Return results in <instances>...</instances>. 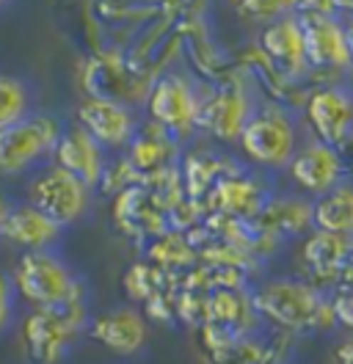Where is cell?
<instances>
[{"mask_svg":"<svg viewBox=\"0 0 353 364\" xmlns=\"http://www.w3.org/2000/svg\"><path fill=\"white\" fill-rule=\"evenodd\" d=\"M331 362L334 364H353V334L345 331V337L331 348Z\"/></svg>","mask_w":353,"mask_h":364,"instance_id":"obj_36","label":"cell"},{"mask_svg":"<svg viewBox=\"0 0 353 364\" xmlns=\"http://www.w3.org/2000/svg\"><path fill=\"white\" fill-rule=\"evenodd\" d=\"M141 177L135 174V168L130 166V160L125 158V155H119V158H110L108 166H105V174H102V180L97 185V191L102 193V196H119L122 191H127L132 185H138Z\"/></svg>","mask_w":353,"mask_h":364,"instance_id":"obj_31","label":"cell"},{"mask_svg":"<svg viewBox=\"0 0 353 364\" xmlns=\"http://www.w3.org/2000/svg\"><path fill=\"white\" fill-rule=\"evenodd\" d=\"M248 296L260 320L282 334H329L337 328L331 296L320 293L298 276L263 279L248 290Z\"/></svg>","mask_w":353,"mask_h":364,"instance_id":"obj_1","label":"cell"},{"mask_svg":"<svg viewBox=\"0 0 353 364\" xmlns=\"http://www.w3.org/2000/svg\"><path fill=\"white\" fill-rule=\"evenodd\" d=\"M147 259L169 273H185L199 265V249L188 237V232L166 229L163 235L147 243Z\"/></svg>","mask_w":353,"mask_h":364,"instance_id":"obj_26","label":"cell"},{"mask_svg":"<svg viewBox=\"0 0 353 364\" xmlns=\"http://www.w3.org/2000/svg\"><path fill=\"white\" fill-rule=\"evenodd\" d=\"M251 224L276 243L304 237L312 232V202L304 196H270Z\"/></svg>","mask_w":353,"mask_h":364,"instance_id":"obj_22","label":"cell"},{"mask_svg":"<svg viewBox=\"0 0 353 364\" xmlns=\"http://www.w3.org/2000/svg\"><path fill=\"white\" fill-rule=\"evenodd\" d=\"M268 199H270L268 185L260 177H251L241 168V171L223 177L213 188V193L204 202V210L235 218V221H254L263 213Z\"/></svg>","mask_w":353,"mask_h":364,"instance_id":"obj_16","label":"cell"},{"mask_svg":"<svg viewBox=\"0 0 353 364\" xmlns=\"http://www.w3.org/2000/svg\"><path fill=\"white\" fill-rule=\"evenodd\" d=\"M9 207H11V202L0 193V224H3V218H6V213H9Z\"/></svg>","mask_w":353,"mask_h":364,"instance_id":"obj_39","label":"cell"},{"mask_svg":"<svg viewBox=\"0 0 353 364\" xmlns=\"http://www.w3.org/2000/svg\"><path fill=\"white\" fill-rule=\"evenodd\" d=\"M287 177L298 188V193L315 199L329 193L339 182H345L334 146L320 141H307L298 146V152L287 163Z\"/></svg>","mask_w":353,"mask_h":364,"instance_id":"obj_15","label":"cell"},{"mask_svg":"<svg viewBox=\"0 0 353 364\" xmlns=\"http://www.w3.org/2000/svg\"><path fill=\"white\" fill-rule=\"evenodd\" d=\"M334 152H337V160H339V168H342L345 180L353 182V130L334 144Z\"/></svg>","mask_w":353,"mask_h":364,"instance_id":"obj_34","label":"cell"},{"mask_svg":"<svg viewBox=\"0 0 353 364\" xmlns=\"http://www.w3.org/2000/svg\"><path fill=\"white\" fill-rule=\"evenodd\" d=\"M298 124L290 108L279 102L260 105L238 138V149L251 166L265 171L287 168V163L298 152Z\"/></svg>","mask_w":353,"mask_h":364,"instance_id":"obj_4","label":"cell"},{"mask_svg":"<svg viewBox=\"0 0 353 364\" xmlns=\"http://www.w3.org/2000/svg\"><path fill=\"white\" fill-rule=\"evenodd\" d=\"M122 287H125V296L130 304L144 306L147 301H152L154 296H160L166 290H179V273H169L152 265L149 259H141V262H132L125 271Z\"/></svg>","mask_w":353,"mask_h":364,"instance_id":"obj_27","label":"cell"},{"mask_svg":"<svg viewBox=\"0 0 353 364\" xmlns=\"http://www.w3.org/2000/svg\"><path fill=\"white\" fill-rule=\"evenodd\" d=\"M254 111V100L241 83H223L210 91H201L199 133L218 144H238L243 127L248 124Z\"/></svg>","mask_w":353,"mask_h":364,"instance_id":"obj_8","label":"cell"},{"mask_svg":"<svg viewBox=\"0 0 353 364\" xmlns=\"http://www.w3.org/2000/svg\"><path fill=\"white\" fill-rule=\"evenodd\" d=\"M295 17L304 33L309 72L326 77L323 83H334L331 80L334 75H342L351 69L345 23H339L337 17H323V14H295Z\"/></svg>","mask_w":353,"mask_h":364,"instance_id":"obj_10","label":"cell"},{"mask_svg":"<svg viewBox=\"0 0 353 364\" xmlns=\"http://www.w3.org/2000/svg\"><path fill=\"white\" fill-rule=\"evenodd\" d=\"M337 14H348V20H353V0H337Z\"/></svg>","mask_w":353,"mask_h":364,"instance_id":"obj_38","label":"cell"},{"mask_svg":"<svg viewBox=\"0 0 353 364\" xmlns=\"http://www.w3.org/2000/svg\"><path fill=\"white\" fill-rule=\"evenodd\" d=\"M149 320L138 306H113L88 320V340L119 359L141 356L149 345Z\"/></svg>","mask_w":353,"mask_h":364,"instance_id":"obj_9","label":"cell"},{"mask_svg":"<svg viewBox=\"0 0 353 364\" xmlns=\"http://www.w3.org/2000/svg\"><path fill=\"white\" fill-rule=\"evenodd\" d=\"M176 320L191 326V328H204L210 323V296L196 293V290H179L176 296Z\"/></svg>","mask_w":353,"mask_h":364,"instance_id":"obj_30","label":"cell"},{"mask_svg":"<svg viewBox=\"0 0 353 364\" xmlns=\"http://www.w3.org/2000/svg\"><path fill=\"white\" fill-rule=\"evenodd\" d=\"M83 91L86 97H105V100H119L125 105H130L132 97L127 86L135 83L132 67H127L119 55L113 53H97L94 58H88L83 64Z\"/></svg>","mask_w":353,"mask_h":364,"instance_id":"obj_23","label":"cell"},{"mask_svg":"<svg viewBox=\"0 0 353 364\" xmlns=\"http://www.w3.org/2000/svg\"><path fill=\"white\" fill-rule=\"evenodd\" d=\"M348 262L353 265V237H351V259H348Z\"/></svg>","mask_w":353,"mask_h":364,"instance_id":"obj_40","label":"cell"},{"mask_svg":"<svg viewBox=\"0 0 353 364\" xmlns=\"http://www.w3.org/2000/svg\"><path fill=\"white\" fill-rule=\"evenodd\" d=\"M348 259H351V237L312 229L301 237V246H298V271H301L298 279L331 296L334 282L339 271L348 265Z\"/></svg>","mask_w":353,"mask_h":364,"instance_id":"obj_13","label":"cell"},{"mask_svg":"<svg viewBox=\"0 0 353 364\" xmlns=\"http://www.w3.org/2000/svg\"><path fill=\"white\" fill-rule=\"evenodd\" d=\"M241 20L248 23H276L287 14H295V0H232Z\"/></svg>","mask_w":353,"mask_h":364,"instance_id":"obj_29","label":"cell"},{"mask_svg":"<svg viewBox=\"0 0 353 364\" xmlns=\"http://www.w3.org/2000/svg\"><path fill=\"white\" fill-rule=\"evenodd\" d=\"M331 306H334V320L337 328L351 331L353 334V290H342L331 296Z\"/></svg>","mask_w":353,"mask_h":364,"instance_id":"obj_33","label":"cell"},{"mask_svg":"<svg viewBox=\"0 0 353 364\" xmlns=\"http://www.w3.org/2000/svg\"><path fill=\"white\" fill-rule=\"evenodd\" d=\"M75 124L86 130L105 152L110 149H127L132 136L138 133V116L132 105L105 97H83L75 108Z\"/></svg>","mask_w":353,"mask_h":364,"instance_id":"obj_11","label":"cell"},{"mask_svg":"<svg viewBox=\"0 0 353 364\" xmlns=\"http://www.w3.org/2000/svg\"><path fill=\"white\" fill-rule=\"evenodd\" d=\"M257 45L268 55V61L279 69L285 77H304L309 75L307 47H304V33L295 14H287L276 23H268L257 39Z\"/></svg>","mask_w":353,"mask_h":364,"instance_id":"obj_19","label":"cell"},{"mask_svg":"<svg viewBox=\"0 0 353 364\" xmlns=\"http://www.w3.org/2000/svg\"><path fill=\"white\" fill-rule=\"evenodd\" d=\"M241 171V166H235L229 158L218 155L210 146H199L191 149L185 158L179 160V177H182V191L191 202L204 205L207 196L213 193V188L218 185L223 177Z\"/></svg>","mask_w":353,"mask_h":364,"instance_id":"obj_20","label":"cell"},{"mask_svg":"<svg viewBox=\"0 0 353 364\" xmlns=\"http://www.w3.org/2000/svg\"><path fill=\"white\" fill-rule=\"evenodd\" d=\"M312 229L353 237V182H339L329 193L312 199Z\"/></svg>","mask_w":353,"mask_h":364,"instance_id":"obj_25","label":"cell"},{"mask_svg":"<svg viewBox=\"0 0 353 364\" xmlns=\"http://www.w3.org/2000/svg\"><path fill=\"white\" fill-rule=\"evenodd\" d=\"M125 158L130 160L135 174L141 180H147V177H152L157 171H166V168H172V166L179 163V141H174L166 130H160L157 124L147 122L132 136L130 146L125 149Z\"/></svg>","mask_w":353,"mask_h":364,"instance_id":"obj_21","label":"cell"},{"mask_svg":"<svg viewBox=\"0 0 353 364\" xmlns=\"http://www.w3.org/2000/svg\"><path fill=\"white\" fill-rule=\"evenodd\" d=\"M110 218L116 229L138 243H149L157 235H163L169 229L166 218V205L154 196L147 185H132L127 191H122L119 196H113L110 205Z\"/></svg>","mask_w":353,"mask_h":364,"instance_id":"obj_14","label":"cell"},{"mask_svg":"<svg viewBox=\"0 0 353 364\" xmlns=\"http://www.w3.org/2000/svg\"><path fill=\"white\" fill-rule=\"evenodd\" d=\"M64 237V227L47 218L42 210H36L28 202L11 205L3 224H0V240L25 251H50L56 249Z\"/></svg>","mask_w":353,"mask_h":364,"instance_id":"obj_17","label":"cell"},{"mask_svg":"<svg viewBox=\"0 0 353 364\" xmlns=\"http://www.w3.org/2000/svg\"><path fill=\"white\" fill-rule=\"evenodd\" d=\"M14 318H17V293H14L11 276L0 271V337L9 334V328L14 326Z\"/></svg>","mask_w":353,"mask_h":364,"instance_id":"obj_32","label":"cell"},{"mask_svg":"<svg viewBox=\"0 0 353 364\" xmlns=\"http://www.w3.org/2000/svg\"><path fill=\"white\" fill-rule=\"evenodd\" d=\"M295 14L337 17V0H295Z\"/></svg>","mask_w":353,"mask_h":364,"instance_id":"obj_35","label":"cell"},{"mask_svg":"<svg viewBox=\"0 0 353 364\" xmlns=\"http://www.w3.org/2000/svg\"><path fill=\"white\" fill-rule=\"evenodd\" d=\"M9 276L28 309H56L88 298L86 282L56 249L20 254Z\"/></svg>","mask_w":353,"mask_h":364,"instance_id":"obj_2","label":"cell"},{"mask_svg":"<svg viewBox=\"0 0 353 364\" xmlns=\"http://www.w3.org/2000/svg\"><path fill=\"white\" fill-rule=\"evenodd\" d=\"M64 133L61 119L33 111L0 130V177H20L53 160V149Z\"/></svg>","mask_w":353,"mask_h":364,"instance_id":"obj_5","label":"cell"},{"mask_svg":"<svg viewBox=\"0 0 353 364\" xmlns=\"http://www.w3.org/2000/svg\"><path fill=\"white\" fill-rule=\"evenodd\" d=\"M25 202L42 210L47 218H53L66 229L80 224L88 215L94 202V188H88L75 174L58 168L56 163H47L25 182Z\"/></svg>","mask_w":353,"mask_h":364,"instance_id":"obj_6","label":"cell"},{"mask_svg":"<svg viewBox=\"0 0 353 364\" xmlns=\"http://www.w3.org/2000/svg\"><path fill=\"white\" fill-rule=\"evenodd\" d=\"M304 122L312 141L334 146L353 130V94L339 83H320L304 100Z\"/></svg>","mask_w":353,"mask_h":364,"instance_id":"obj_12","label":"cell"},{"mask_svg":"<svg viewBox=\"0 0 353 364\" xmlns=\"http://www.w3.org/2000/svg\"><path fill=\"white\" fill-rule=\"evenodd\" d=\"M6 3H11V0H0V6H6Z\"/></svg>","mask_w":353,"mask_h":364,"instance_id":"obj_41","label":"cell"},{"mask_svg":"<svg viewBox=\"0 0 353 364\" xmlns=\"http://www.w3.org/2000/svg\"><path fill=\"white\" fill-rule=\"evenodd\" d=\"M345 39H348V58H351V72H353V20H345Z\"/></svg>","mask_w":353,"mask_h":364,"instance_id":"obj_37","label":"cell"},{"mask_svg":"<svg viewBox=\"0 0 353 364\" xmlns=\"http://www.w3.org/2000/svg\"><path fill=\"white\" fill-rule=\"evenodd\" d=\"M88 320V298L56 309H28L20 320V345L28 362L64 364L80 337H86Z\"/></svg>","mask_w":353,"mask_h":364,"instance_id":"obj_3","label":"cell"},{"mask_svg":"<svg viewBox=\"0 0 353 364\" xmlns=\"http://www.w3.org/2000/svg\"><path fill=\"white\" fill-rule=\"evenodd\" d=\"M108 160V152L88 136L86 130L72 124V127H64V133H61L56 149H53V160L50 163H56L58 168L75 174L78 180H83L88 188L97 191V185H100L102 174H105Z\"/></svg>","mask_w":353,"mask_h":364,"instance_id":"obj_18","label":"cell"},{"mask_svg":"<svg viewBox=\"0 0 353 364\" xmlns=\"http://www.w3.org/2000/svg\"><path fill=\"white\" fill-rule=\"evenodd\" d=\"M210 323L235 337H251L260 331L263 320L257 315L248 290H218L210 293Z\"/></svg>","mask_w":353,"mask_h":364,"instance_id":"obj_24","label":"cell"},{"mask_svg":"<svg viewBox=\"0 0 353 364\" xmlns=\"http://www.w3.org/2000/svg\"><path fill=\"white\" fill-rule=\"evenodd\" d=\"M33 114V97L28 83L14 75H0V130Z\"/></svg>","mask_w":353,"mask_h":364,"instance_id":"obj_28","label":"cell"},{"mask_svg":"<svg viewBox=\"0 0 353 364\" xmlns=\"http://www.w3.org/2000/svg\"><path fill=\"white\" fill-rule=\"evenodd\" d=\"M144 108H147V119L179 144L199 133L201 91L191 77L179 72L160 75L157 80L149 83Z\"/></svg>","mask_w":353,"mask_h":364,"instance_id":"obj_7","label":"cell"}]
</instances>
